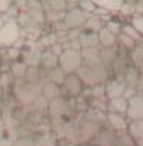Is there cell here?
Instances as JSON below:
<instances>
[{
	"instance_id": "9",
	"label": "cell",
	"mask_w": 143,
	"mask_h": 146,
	"mask_svg": "<svg viewBox=\"0 0 143 146\" xmlns=\"http://www.w3.org/2000/svg\"><path fill=\"white\" fill-rule=\"evenodd\" d=\"M100 56H101V63L109 69L111 64L114 63V60L117 58V45H114V47H100Z\"/></svg>"
},
{
	"instance_id": "16",
	"label": "cell",
	"mask_w": 143,
	"mask_h": 146,
	"mask_svg": "<svg viewBox=\"0 0 143 146\" xmlns=\"http://www.w3.org/2000/svg\"><path fill=\"white\" fill-rule=\"evenodd\" d=\"M27 68H29V66H27L23 60L21 61L16 60V61H13V63H11V72H13L15 77H24V74H26Z\"/></svg>"
},
{
	"instance_id": "20",
	"label": "cell",
	"mask_w": 143,
	"mask_h": 146,
	"mask_svg": "<svg viewBox=\"0 0 143 146\" xmlns=\"http://www.w3.org/2000/svg\"><path fill=\"white\" fill-rule=\"evenodd\" d=\"M129 23L138 31V34L143 37V13H134L129 18Z\"/></svg>"
},
{
	"instance_id": "24",
	"label": "cell",
	"mask_w": 143,
	"mask_h": 146,
	"mask_svg": "<svg viewBox=\"0 0 143 146\" xmlns=\"http://www.w3.org/2000/svg\"><path fill=\"white\" fill-rule=\"evenodd\" d=\"M104 27H108L113 34L119 35L121 34V27H122V23L121 21H116V19H109V21H103Z\"/></svg>"
},
{
	"instance_id": "12",
	"label": "cell",
	"mask_w": 143,
	"mask_h": 146,
	"mask_svg": "<svg viewBox=\"0 0 143 146\" xmlns=\"http://www.w3.org/2000/svg\"><path fill=\"white\" fill-rule=\"evenodd\" d=\"M129 60L132 61V64L135 68H142L143 66V40L137 42L135 47L129 52Z\"/></svg>"
},
{
	"instance_id": "5",
	"label": "cell",
	"mask_w": 143,
	"mask_h": 146,
	"mask_svg": "<svg viewBox=\"0 0 143 146\" xmlns=\"http://www.w3.org/2000/svg\"><path fill=\"white\" fill-rule=\"evenodd\" d=\"M82 55V63L88 66H98L103 64L101 63V56H100V47H90V48H82L80 50Z\"/></svg>"
},
{
	"instance_id": "14",
	"label": "cell",
	"mask_w": 143,
	"mask_h": 146,
	"mask_svg": "<svg viewBox=\"0 0 143 146\" xmlns=\"http://www.w3.org/2000/svg\"><path fill=\"white\" fill-rule=\"evenodd\" d=\"M103 26H104V24H103L101 16L92 13V15H88V18H87V21H85V24H84L82 29L84 31H93V32H98Z\"/></svg>"
},
{
	"instance_id": "6",
	"label": "cell",
	"mask_w": 143,
	"mask_h": 146,
	"mask_svg": "<svg viewBox=\"0 0 143 146\" xmlns=\"http://www.w3.org/2000/svg\"><path fill=\"white\" fill-rule=\"evenodd\" d=\"M57 66H58V55H55L50 48H43L42 55H40L39 68L42 71H50V69L57 68Z\"/></svg>"
},
{
	"instance_id": "17",
	"label": "cell",
	"mask_w": 143,
	"mask_h": 146,
	"mask_svg": "<svg viewBox=\"0 0 143 146\" xmlns=\"http://www.w3.org/2000/svg\"><path fill=\"white\" fill-rule=\"evenodd\" d=\"M135 40L134 39H130L129 35H126V34H119L117 35V47H121V48H124V50H127V52H130L132 48L135 47Z\"/></svg>"
},
{
	"instance_id": "22",
	"label": "cell",
	"mask_w": 143,
	"mask_h": 146,
	"mask_svg": "<svg viewBox=\"0 0 143 146\" xmlns=\"http://www.w3.org/2000/svg\"><path fill=\"white\" fill-rule=\"evenodd\" d=\"M19 56H21V47H18V45L7 47V60L8 61H16L19 60Z\"/></svg>"
},
{
	"instance_id": "19",
	"label": "cell",
	"mask_w": 143,
	"mask_h": 146,
	"mask_svg": "<svg viewBox=\"0 0 143 146\" xmlns=\"http://www.w3.org/2000/svg\"><path fill=\"white\" fill-rule=\"evenodd\" d=\"M39 40H40V43H42L45 48H50L53 45V43H57V42H60V37H58V34L57 32H50V34H40V37H39Z\"/></svg>"
},
{
	"instance_id": "21",
	"label": "cell",
	"mask_w": 143,
	"mask_h": 146,
	"mask_svg": "<svg viewBox=\"0 0 143 146\" xmlns=\"http://www.w3.org/2000/svg\"><path fill=\"white\" fill-rule=\"evenodd\" d=\"M45 72H48V77L52 79V80H55V82H63L65 77H66V72L60 68V66L50 69V71H45Z\"/></svg>"
},
{
	"instance_id": "26",
	"label": "cell",
	"mask_w": 143,
	"mask_h": 146,
	"mask_svg": "<svg viewBox=\"0 0 143 146\" xmlns=\"http://www.w3.org/2000/svg\"><path fill=\"white\" fill-rule=\"evenodd\" d=\"M13 7V0H0V15H7Z\"/></svg>"
},
{
	"instance_id": "29",
	"label": "cell",
	"mask_w": 143,
	"mask_h": 146,
	"mask_svg": "<svg viewBox=\"0 0 143 146\" xmlns=\"http://www.w3.org/2000/svg\"><path fill=\"white\" fill-rule=\"evenodd\" d=\"M50 50H52V52L55 53V55L60 56V55H61V52H63L65 48H63V43H61V42H57V43H53L52 47H50Z\"/></svg>"
},
{
	"instance_id": "3",
	"label": "cell",
	"mask_w": 143,
	"mask_h": 146,
	"mask_svg": "<svg viewBox=\"0 0 143 146\" xmlns=\"http://www.w3.org/2000/svg\"><path fill=\"white\" fill-rule=\"evenodd\" d=\"M58 66H60L66 74L76 72L80 66H82V55L79 50L72 48H65L61 55L58 56Z\"/></svg>"
},
{
	"instance_id": "32",
	"label": "cell",
	"mask_w": 143,
	"mask_h": 146,
	"mask_svg": "<svg viewBox=\"0 0 143 146\" xmlns=\"http://www.w3.org/2000/svg\"><path fill=\"white\" fill-rule=\"evenodd\" d=\"M142 2H143V0H142Z\"/></svg>"
},
{
	"instance_id": "15",
	"label": "cell",
	"mask_w": 143,
	"mask_h": 146,
	"mask_svg": "<svg viewBox=\"0 0 143 146\" xmlns=\"http://www.w3.org/2000/svg\"><path fill=\"white\" fill-rule=\"evenodd\" d=\"M121 32L122 34H126V35H129L130 39H134L135 42H142L143 40V37L138 34V31L135 29L130 23H126V24H122V27H121Z\"/></svg>"
},
{
	"instance_id": "13",
	"label": "cell",
	"mask_w": 143,
	"mask_h": 146,
	"mask_svg": "<svg viewBox=\"0 0 143 146\" xmlns=\"http://www.w3.org/2000/svg\"><path fill=\"white\" fill-rule=\"evenodd\" d=\"M65 85H66V88L71 92L72 95H76V93H79L80 92V88H82V80L79 79V76L77 74H66V77H65Z\"/></svg>"
},
{
	"instance_id": "28",
	"label": "cell",
	"mask_w": 143,
	"mask_h": 146,
	"mask_svg": "<svg viewBox=\"0 0 143 146\" xmlns=\"http://www.w3.org/2000/svg\"><path fill=\"white\" fill-rule=\"evenodd\" d=\"M27 2H29V0H13V7H16L19 11H26L27 10Z\"/></svg>"
},
{
	"instance_id": "31",
	"label": "cell",
	"mask_w": 143,
	"mask_h": 146,
	"mask_svg": "<svg viewBox=\"0 0 143 146\" xmlns=\"http://www.w3.org/2000/svg\"><path fill=\"white\" fill-rule=\"evenodd\" d=\"M3 23H5V16H3V15H0V26H2Z\"/></svg>"
},
{
	"instance_id": "1",
	"label": "cell",
	"mask_w": 143,
	"mask_h": 146,
	"mask_svg": "<svg viewBox=\"0 0 143 146\" xmlns=\"http://www.w3.org/2000/svg\"><path fill=\"white\" fill-rule=\"evenodd\" d=\"M21 39V26L16 18H5V23L0 26V47L7 48L16 45Z\"/></svg>"
},
{
	"instance_id": "25",
	"label": "cell",
	"mask_w": 143,
	"mask_h": 146,
	"mask_svg": "<svg viewBox=\"0 0 143 146\" xmlns=\"http://www.w3.org/2000/svg\"><path fill=\"white\" fill-rule=\"evenodd\" d=\"M43 93L47 95V96H55V95H58V88H57V85L53 84V82H47L45 85H43Z\"/></svg>"
},
{
	"instance_id": "18",
	"label": "cell",
	"mask_w": 143,
	"mask_h": 146,
	"mask_svg": "<svg viewBox=\"0 0 143 146\" xmlns=\"http://www.w3.org/2000/svg\"><path fill=\"white\" fill-rule=\"evenodd\" d=\"M66 11H45V23L50 24H61Z\"/></svg>"
},
{
	"instance_id": "4",
	"label": "cell",
	"mask_w": 143,
	"mask_h": 146,
	"mask_svg": "<svg viewBox=\"0 0 143 146\" xmlns=\"http://www.w3.org/2000/svg\"><path fill=\"white\" fill-rule=\"evenodd\" d=\"M88 13H85L84 10H80L77 5H71L69 8L66 10L65 18H63V26L66 31L69 29H82L85 24Z\"/></svg>"
},
{
	"instance_id": "10",
	"label": "cell",
	"mask_w": 143,
	"mask_h": 146,
	"mask_svg": "<svg viewBox=\"0 0 143 146\" xmlns=\"http://www.w3.org/2000/svg\"><path fill=\"white\" fill-rule=\"evenodd\" d=\"M92 2L96 5V8H101L108 13H116L121 10L124 0H92Z\"/></svg>"
},
{
	"instance_id": "11",
	"label": "cell",
	"mask_w": 143,
	"mask_h": 146,
	"mask_svg": "<svg viewBox=\"0 0 143 146\" xmlns=\"http://www.w3.org/2000/svg\"><path fill=\"white\" fill-rule=\"evenodd\" d=\"M43 11H66L69 5L65 0H40Z\"/></svg>"
},
{
	"instance_id": "30",
	"label": "cell",
	"mask_w": 143,
	"mask_h": 146,
	"mask_svg": "<svg viewBox=\"0 0 143 146\" xmlns=\"http://www.w3.org/2000/svg\"><path fill=\"white\" fill-rule=\"evenodd\" d=\"M65 2H66L68 5H69V7H71V5H77V2H79V0H65Z\"/></svg>"
},
{
	"instance_id": "2",
	"label": "cell",
	"mask_w": 143,
	"mask_h": 146,
	"mask_svg": "<svg viewBox=\"0 0 143 146\" xmlns=\"http://www.w3.org/2000/svg\"><path fill=\"white\" fill-rule=\"evenodd\" d=\"M108 71L109 69L106 68L104 64H98V66H88V64H84L76 71L79 76V79L88 85H93L96 82H101L108 77Z\"/></svg>"
},
{
	"instance_id": "8",
	"label": "cell",
	"mask_w": 143,
	"mask_h": 146,
	"mask_svg": "<svg viewBox=\"0 0 143 146\" xmlns=\"http://www.w3.org/2000/svg\"><path fill=\"white\" fill-rule=\"evenodd\" d=\"M98 40H100V47H114V45H117V35L113 34L104 26L98 31Z\"/></svg>"
},
{
	"instance_id": "27",
	"label": "cell",
	"mask_w": 143,
	"mask_h": 146,
	"mask_svg": "<svg viewBox=\"0 0 143 146\" xmlns=\"http://www.w3.org/2000/svg\"><path fill=\"white\" fill-rule=\"evenodd\" d=\"M109 85L111 87H108V88L111 90V95H119V93H122V90H124V85H121L119 82H111Z\"/></svg>"
},
{
	"instance_id": "7",
	"label": "cell",
	"mask_w": 143,
	"mask_h": 146,
	"mask_svg": "<svg viewBox=\"0 0 143 146\" xmlns=\"http://www.w3.org/2000/svg\"><path fill=\"white\" fill-rule=\"evenodd\" d=\"M79 43L82 48H90V47H100V40H98V32L93 31H80L79 34Z\"/></svg>"
},
{
	"instance_id": "23",
	"label": "cell",
	"mask_w": 143,
	"mask_h": 146,
	"mask_svg": "<svg viewBox=\"0 0 143 146\" xmlns=\"http://www.w3.org/2000/svg\"><path fill=\"white\" fill-rule=\"evenodd\" d=\"M77 7L80 10H84L85 13L92 15V13H95V10H96V5L92 2V0H79L77 2Z\"/></svg>"
}]
</instances>
